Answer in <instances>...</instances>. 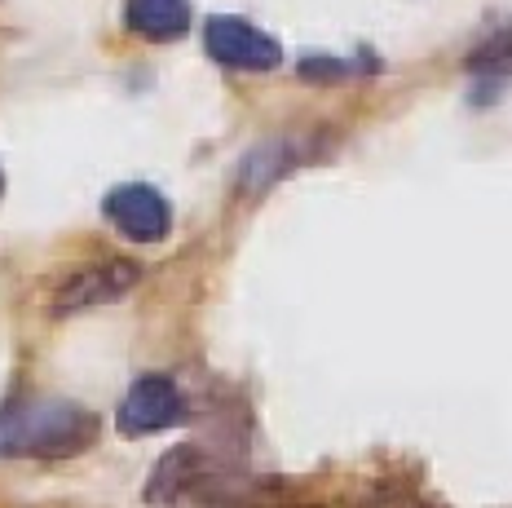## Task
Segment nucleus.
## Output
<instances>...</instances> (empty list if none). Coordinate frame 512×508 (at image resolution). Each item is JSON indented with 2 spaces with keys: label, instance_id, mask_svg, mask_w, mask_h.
I'll use <instances>...</instances> for the list:
<instances>
[{
  "label": "nucleus",
  "instance_id": "obj_6",
  "mask_svg": "<svg viewBox=\"0 0 512 508\" xmlns=\"http://www.w3.org/2000/svg\"><path fill=\"white\" fill-rule=\"evenodd\" d=\"M362 508H424V504H420V500H411V495L389 491V495H376V500H367Z\"/></svg>",
  "mask_w": 512,
  "mask_h": 508
},
{
  "label": "nucleus",
  "instance_id": "obj_2",
  "mask_svg": "<svg viewBox=\"0 0 512 508\" xmlns=\"http://www.w3.org/2000/svg\"><path fill=\"white\" fill-rule=\"evenodd\" d=\"M186 420V398L168 376H142L120 402V425L124 438H146V433H164Z\"/></svg>",
  "mask_w": 512,
  "mask_h": 508
},
{
  "label": "nucleus",
  "instance_id": "obj_7",
  "mask_svg": "<svg viewBox=\"0 0 512 508\" xmlns=\"http://www.w3.org/2000/svg\"><path fill=\"white\" fill-rule=\"evenodd\" d=\"M0 190H5V177H0Z\"/></svg>",
  "mask_w": 512,
  "mask_h": 508
},
{
  "label": "nucleus",
  "instance_id": "obj_3",
  "mask_svg": "<svg viewBox=\"0 0 512 508\" xmlns=\"http://www.w3.org/2000/svg\"><path fill=\"white\" fill-rule=\"evenodd\" d=\"M204 40H208L212 58L226 62V67H239V71H270L283 62V49L274 45L265 31L243 23V18H212Z\"/></svg>",
  "mask_w": 512,
  "mask_h": 508
},
{
  "label": "nucleus",
  "instance_id": "obj_1",
  "mask_svg": "<svg viewBox=\"0 0 512 508\" xmlns=\"http://www.w3.org/2000/svg\"><path fill=\"white\" fill-rule=\"evenodd\" d=\"M98 438V416L67 398H31L0 411V455L5 460H58L80 455Z\"/></svg>",
  "mask_w": 512,
  "mask_h": 508
},
{
  "label": "nucleus",
  "instance_id": "obj_5",
  "mask_svg": "<svg viewBox=\"0 0 512 508\" xmlns=\"http://www.w3.org/2000/svg\"><path fill=\"white\" fill-rule=\"evenodd\" d=\"M128 27H133L137 36H151V40L186 36L190 5L186 0H128Z\"/></svg>",
  "mask_w": 512,
  "mask_h": 508
},
{
  "label": "nucleus",
  "instance_id": "obj_4",
  "mask_svg": "<svg viewBox=\"0 0 512 508\" xmlns=\"http://www.w3.org/2000/svg\"><path fill=\"white\" fill-rule=\"evenodd\" d=\"M106 217L111 226L120 230L124 239H137V243H159L168 235V204L155 186H142V182H128V186H115L106 195Z\"/></svg>",
  "mask_w": 512,
  "mask_h": 508
}]
</instances>
